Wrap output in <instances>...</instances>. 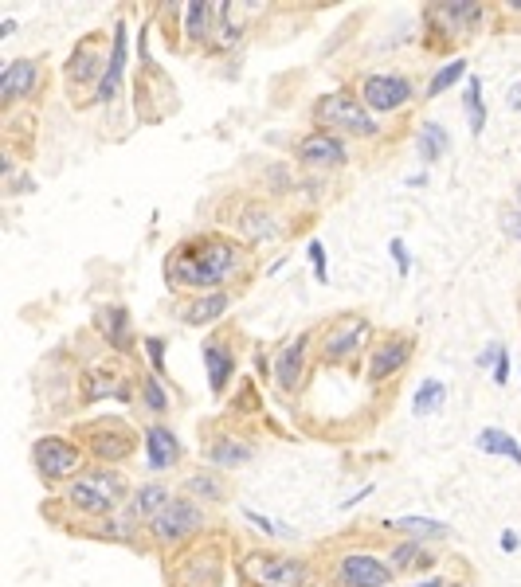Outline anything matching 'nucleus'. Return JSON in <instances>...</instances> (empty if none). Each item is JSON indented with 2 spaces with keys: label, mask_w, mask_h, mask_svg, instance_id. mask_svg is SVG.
Returning a JSON list of instances; mask_svg holds the SVG:
<instances>
[{
  "label": "nucleus",
  "mask_w": 521,
  "mask_h": 587,
  "mask_svg": "<svg viewBox=\"0 0 521 587\" xmlns=\"http://www.w3.org/2000/svg\"><path fill=\"white\" fill-rule=\"evenodd\" d=\"M153 16L161 20L157 28L165 32L169 47H173V51H181V47H185V36H181V24H185V4H157V8H153Z\"/></svg>",
  "instance_id": "obj_40"
},
{
  "label": "nucleus",
  "mask_w": 521,
  "mask_h": 587,
  "mask_svg": "<svg viewBox=\"0 0 521 587\" xmlns=\"http://www.w3.org/2000/svg\"><path fill=\"white\" fill-rule=\"evenodd\" d=\"M106 67H110V40L102 32L79 36V44L71 47L63 63V83H67V98L75 110L98 106V87L106 79Z\"/></svg>",
  "instance_id": "obj_7"
},
{
  "label": "nucleus",
  "mask_w": 521,
  "mask_h": 587,
  "mask_svg": "<svg viewBox=\"0 0 521 587\" xmlns=\"http://www.w3.org/2000/svg\"><path fill=\"white\" fill-rule=\"evenodd\" d=\"M384 560L392 564L396 576H416V572L431 576V572L439 568V556H431V548H427L424 541H412V537H400V541L388 544Z\"/></svg>",
  "instance_id": "obj_29"
},
{
  "label": "nucleus",
  "mask_w": 521,
  "mask_h": 587,
  "mask_svg": "<svg viewBox=\"0 0 521 587\" xmlns=\"http://www.w3.org/2000/svg\"><path fill=\"white\" fill-rule=\"evenodd\" d=\"M514 208L521 212V181H518V188H514Z\"/></svg>",
  "instance_id": "obj_56"
},
{
  "label": "nucleus",
  "mask_w": 521,
  "mask_h": 587,
  "mask_svg": "<svg viewBox=\"0 0 521 587\" xmlns=\"http://www.w3.org/2000/svg\"><path fill=\"white\" fill-rule=\"evenodd\" d=\"M228 568H232V537L212 529L165 552L161 560V576L169 587H224Z\"/></svg>",
  "instance_id": "obj_2"
},
{
  "label": "nucleus",
  "mask_w": 521,
  "mask_h": 587,
  "mask_svg": "<svg viewBox=\"0 0 521 587\" xmlns=\"http://www.w3.org/2000/svg\"><path fill=\"white\" fill-rule=\"evenodd\" d=\"M318 580L326 587H392L396 572L380 552L349 544L318 560Z\"/></svg>",
  "instance_id": "obj_8"
},
{
  "label": "nucleus",
  "mask_w": 521,
  "mask_h": 587,
  "mask_svg": "<svg viewBox=\"0 0 521 587\" xmlns=\"http://www.w3.org/2000/svg\"><path fill=\"white\" fill-rule=\"evenodd\" d=\"M16 192H36V181H32L28 173H20V177H12V181L4 184V196H16Z\"/></svg>",
  "instance_id": "obj_47"
},
{
  "label": "nucleus",
  "mask_w": 521,
  "mask_h": 587,
  "mask_svg": "<svg viewBox=\"0 0 521 587\" xmlns=\"http://www.w3.org/2000/svg\"><path fill=\"white\" fill-rule=\"evenodd\" d=\"M294 157L306 169V177L318 173H337L349 165V141L326 130H306L302 137H294Z\"/></svg>",
  "instance_id": "obj_19"
},
{
  "label": "nucleus",
  "mask_w": 521,
  "mask_h": 587,
  "mask_svg": "<svg viewBox=\"0 0 521 587\" xmlns=\"http://www.w3.org/2000/svg\"><path fill=\"white\" fill-rule=\"evenodd\" d=\"M498 544H502V552H506V556H514V552L521 548V537L514 533V529H502V541Z\"/></svg>",
  "instance_id": "obj_49"
},
{
  "label": "nucleus",
  "mask_w": 521,
  "mask_h": 587,
  "mask_svg": "<svg viewBox=\"0 0 521 587\" xmlns=\"http://www.w3.org/2000/svg\"><path fill=\"white\" fill-rule=\"evenodd\" d=\"M447 587H474V584H471V580H451Z\"/></svg>",
  "instance_id": "obj_57"
},
{
  "label": "nucleus",
  "mask_w": 521,
  "mask_h": 587,
  "mask_svg": "<svg viewBox=\"0 0 521 587\" xmlns=\"http://www.w3.org/2000/svg\"><path fill=\"white\" fill-rule=\"evenodd\" d=\"M98 400L138 404V376L130 372V357L106 353L102 361H91L79 372V404H98Z\"/></svg>",
  "instance_id": "obj_12"
},
{
  "label": "nucleus",
  "mask_w": 521,
  "mask_h": 587,
  "mask_svg": "<svg viewBox=\"0 0 521 587\" xmlns=\"http://www.w3.org/2000/svg\"><path fill=\"white\" fill-rule=\"evenodd\" d=\"M380 529L384 533H396V537H412V541H447L451 537V525H443L435 517H416V513L388 517V521H380Z\"/></svg>",
  "instance_id": "obj_32"
},
{
  "label": "nucleus",
  "mask_w": 521,
  "mask_h": 587,
  "mask_svg": "<svg viewBox=\"0 0 521 587\" xmlns=\"http://www.w3.org/2000/svg\"><path fill=\"white\" fill-rule=\"evenodd\" d=\"M95 466H126L145 443V427H134L126 415H95L71 427Z\"/></svg>",
  "instance_id": "obj_5"
},
{
  "label": "nucleus",
  "mask_w": 521,
  "mask_h": 587,
  "mask_svg": "<svg viewBox=\"0 0 521 587\" xmlns=\"http://www.w3.org/2000/svg\"><path fill=\"white\" fill-rule=\"evenodd\" d=\"M369 494H377V490H373V486H365V490H357V494L353 497H345V501H341V509H353V505H361V501H365V497Z\"/></svg>",
  "instance_id": "obj_51"
},
{
  "label": "nucleus",
  "mask_w": 521,
  "mask_h": 587,
  "mask_svg": "<svg viewBox=\"0 0 521 587\" xmlns=\"http://www.w3.org/2000/svg\"><path fill=\"white\" fill-rule=\"evenodd\" d=\"M138 404H142L153 419H165V415L173 411V396H169V388H165V380H161L157 372H142V376H138Z\"/></svg>",
  "instance_id": "obj_34"
},
{
  "label": "nucleus",
  "mask_w": 521,
  "mask_h": 587,
  "mask_svg": "<svg viewBox=\"0 0 521 587\" xmlns=\"http://www.w3.org/2000/svg\"><path fill=\"white\" fill-rule=\"evenodd\" d=\"M474 447L482 454H494V458H506V462L521 466V443L510 431H502V427H482L478 439H474Z\"/></svg>",
  "instance_id": "obj_36"
},
{
  "label": "nucleus",
  "mask_w": 521,
  "mask_h": 587,
  "mask_svg": "<svg viewBox=\"0 0 521 587\" xmlns=\"http://www.w3.org/2000/svg\"><path fill=\"white\" fill-rule=\"evenodd\" d=\"M427 184V173H416V177H408V188H424Z\"/></svg>",
  "instance_id": "obj_54"
},
{
  "label": "nucleus",
  "mask_w": 521,
  "mask_h": 587,
  "mask_svg": "<svg viewBox=\"0 0 521 587\" xmlns=\"http://www.w3.org/2000/svg\"><path fill=\"white\" fill-rule=\"evenodd\" d=\"M126 63H130V32H126V16L114 20L110 28V67H106V79L98 87V106L106 110L110 102H118L126 91Z\"/></svg>",
  "instance_id": "obj_24"
},
{
  "label": "nucleus",
  "mask_w": 521,
  "mask_h": 587,
  "mask_svg": "<svg viewBox=\"0 0 521 587\" xmlns=\"http://www.w3.org/2000/svg\"><path fill=\"white\" fill-rule=\"evenodd\" d=\"M220 16H224V0H192L185 4V24H181V36H185V47L189 51H204L216 40V28H220Z\"/></svg>",
  "instance_id": "obj_26"
},
{
  "label": "nucleus",
  "mask_w": 521,
  "mask_h": 587,
  "mask_svg": "<svg viewBox=\"0 0 521 587\" xmlns=\"http://www.w3.org/2000/svg\"><path fill=\"white\" fill-rule=\"evenodd\" d=\"M48 87V63L40 55H24V59H8L4 71H0V114H16L20 102H32L40 98Z\"/></svg>",
  "instance_id": "obj_18"
},
{
  "label": "nucleus",
  "mask_w": 521,
  "mask_h": 587,
  "mask_svg": "<svg viewBox=\"0 0 521 587\" xmlns=\"http://www.w3.org/2000/svg\"><path fill=\"white\" fill-rule=\"evenodd\" d=\"M388 255H392V263H396V274H400V278L412 274V255H408L404 239H388Z\"/></svg>",
  "instance_id": "obj_45"
},
{
  "label": "nucleus",
  "mask_w": 521,
  "mask_h": 587,
  "mask_svg": "<svg viewBox=\"0 0 521 587\" xmlns=\"http://www.w3.org/2000/svg\"><path fill=\"white\" fill-rule=\"evenodd\" d=\"M200 533H208V513H204L200 501H192V497H185V494L173 497V501L145 525L149 544L161 548V552H173V548L189 544L192 537H200Z\"/></svg>",
  "instance_id": "obj_14"
},
{
  "label": "nucleus",
  "mask_w": 521,
  "mask_h": 587,
  "mask_svg": "<svg viewBox=\"0 0 521 587\" xmlns=\"http://www.w3.org/2000/svg\"><path fill=\"white\" fill-rule=\"evenodd\" d=\"M177 91H173V83H169V75L161 71V67H142L138 71V79H134V110H138V118L142 122H165L173 110H177Z\"/></svg>",
  "instance_id": "obj_21"
},
{
  "label": "nucleus",
  "mask_w": 521,
  "mask_h": 587,
  "mask_svg": "<svg viewBox=\"0 0 521 587\" xmlns=\"http://www.w3.org/2000/svg\"><path fill=\"white\" fill-rule=\"evenodd\" d=\"M142 349H145V357H149V372H157V376L165 380V372H169V364H165L169 337H142Z\"/></svg>",
  "instance_id": "obj_42"
},
{
  "label": "nucleus",
  "mask_w": 521,
  "mask_h": 587,
  "mask_svg": "<svg viewBox=\"0 0 521 587\" xmlns=\"http://www.w3.org/2000/svg\"><path fill=\"white\" fill-rule=\"evenodd\" d=\"M91 325H95L98 337L106 341V349H110V353L130 357V353L138 349L134 314H130V306H126V302H95V310H91Z\"/></svg>",
  "instance_id": "obj_22"
},
{
  "label": "nucleus",
  "mask_w": 521,
  "mask_h": 587,
  "mask_svg": "<svg viewBox=\"0 0 521 587\" xmlns=\"http://www.w3.org/2000/svg\"><path fill=\"white\" fill-rule=\"evenodd\" d=\"M486 12L490 4H424V32H427V47H451V44H463V40H474L486 24Z\"/></svg>",
  "instance_id": "obj_15"
},
{
  "label": "nucleus",
  "mask_w": 521,
  "mask_h": 587,
  "mask_svg": "<svg viewBox=\"0 0 521 587\" xmlns=\"http://www.w3.org/2000/svg\"><path fill=\"white\" fill-rule=\"evenodd\" d=\"M357 98L365 102V110L373 118H388V114H400L416 102V83L412 75H400V71H369L357 79Z\"/></svg>",
  "instance_id": "obj_17"
},
{
  "label": "nucleus",
  "mask_w": 521,
  "mask_h": 587,
  "mask_svg": "<svg viewBox=\"0 0 521 587\" xmlns=\"http://www.w3.org/2000/svg\"><path fill=\"white\" fill-rule=\"evenodd\" d=\"M490 380H494L498 388H506V380H510V353H506V345L498 349V361L490 368Z\"/></svg>",
  "instance_id": "obj_46"
},
{
  "label": "nucleus",
  "mask_w": 521,
  "mask_h": 587,
  "mask_svg": "<svg viewBox=\"0 0 521 587\" xmlns=\"http://www.w3.org/2000/svg\"><path fill=\"white\" fill-rule=\"evenodd\" d=\"M12 32H16V20H12V16H8V20H4V24H0V40H8V36H12Z\"/></svg>",
  "instance_id": "obj_53"
},
{
  "label": "nucleus",
  "mask_w": 521,
  "mask_h": 587,
  "mask_svg": "<svg viewBox=\"0 0 521 587\" xmlns=\"http://www.w3.org/2000/svg\"><path fill=\"white\" fill-rule=\"evenodd\" d=\"M412 587H447V580H443V576H435V572H431V576H424V580H420V584H412Z\"/></svg>",
  "instance_id": "obj_52"
},
{
  "label": "nucleus",
  "mask_w": 521,
  "mask_h": 587,
  "mask_svg": "<svg viewBox=\"0 0 521 587\" xmlns=\"http://www.w3.org/2000/svg\"><path fill=\"white\" fill-rule=\"evenodd\" d=\"M463 110H467V126H471V137L486 134V118H490V110H486V98H482V79H478V75H471V79H467V87H463Z\"/></svg>",
  "instance_id": "obj_37"
},
{
  "label": "nucleus",
  "mask_w": 521,
  "mask_h": 587,
  "mask_svg": "<svg viewBox=\"0 0 521 587\" xmlns=\"http://www.w3.org/2000/svg\"><path fill=\"white\" fill-rule=\"evenodd\" d=\"M173 497H177V494H173L165 482H145V486H138V490H134V497L126 501V509H122V513H126L134 525H142V529H145V525H149V521H153V517H157V513H161V509L173 501Z\"/></svg>",
  "instance_id": "obj_31"
},
{
  "label": "nucleus",
  "mask_w": 521,
  "mask_h": 587,
  "mask_svg": "<svg viewBox=\"0 0 521 587\" xmlns=\"http://www.w3.org/2000/svg\"><path fill=\"white\" fill-rule=\"evenodd\" d=\"M416 349H420V341L408 329L377 333V341H373V349L365 357V380L373 388H388L392 380H400L408 372V364L416 361Z\"/></svg>",
  "instance_id": "obj_16"
},
{
  "label": "nucleus",
  "mask_w": 521,
  "mask_h": 587,
  "mask_svg": "<svg viewBox=\"0 0 521 587\" xmlns=\"http://www.w3.org/2000/svg\"><path fill=\"white\" fill-rule=\"evenodd\" d=\"M314 353H318V329H298L286 337L271 353V384L283 392L286 400L302 396L310 372H314Z\"/></svg>",
  "instance_id": "obj_13"
},
{
  "label": "nucleus",
  "mask_w": 521,
  "mask_h": 587,
  "mask_svg": "<svg viewBox=\"0 0 521 587\" xmlns=\"http://www.w3.org/2000/svg\"><path fill=\"white\" fill-rule=\"evenodd\" d=\"M502 227H506V231H510V235H514V239L521 243V212H518V208H514V212H506Z\"/></svg>",
  "instance_id": "obj_50"
},
{
  "label": "nucleus",
  "mask_w": 521,
  "mask_h": 587,
  "mask_svg": "<svg viewBox=\"0 0 521 587\" xmlns=\"http://www.w3.org/2000/svg\"><path fill=\"white\" fill-rule=\"evenodd\" d=\"M510 106H514V110H521V83L514 87V94H510Z\"/></svg>",
  "instance_id": "obj_55"
},
{
  "label": "nucleus",
  "mask_w": 521,
  "mask_h": 587,
  "mask_svg": "<svg viewBox=\"0 0 521 587\" xmlns=\"http://www.w3.org/2000/svg\"><path fill=\"white\" fill-rule=\"evenodd\" d=\"M447 153H451V134H447V126H439V122H420L416 157H420L424 165H439Z\"/></svg>",
  "instance_id": "obj_33"
},
{
  "label": "nucleus",
  "mask_w": 521,
  "mask_h": 587,
  "mask_svg": "<svg viewBox=\"0 0 521 587\" xmlns=\"http://www.w3.org/2000/svg\"><path fill=\"white\" fill-rule=\"evenodd\" d=\"M200 357H204V372H208V392H212L216 400H224L239 372V353H236L232 333H212V337L200 345Z\"/></svg>",
  "instance_id": "obj_23"
},
{
  "label": "nucleus",
  "mask_w": 521,
  "mask_h": 587,
  "mask_svg": "<svg viewBox=\"0 0 521 587\" xmlns=\"http://www.w3.org/2000/svg\"><path fill=\"white\" fill-rule=\"evenodd\" d=\"M259 12V4H243V0H224V16H220V28H216V40L208 47V55H228L236 51L247 32H251V16Z\"/></svg>",
  "instance_id": "obj_28"
},
{
  "label": "nucleus",
  "mask_w": 521,
  "mask_h": 587,
  "mask_svg": "<svg viewBox=\"0 0 521 587\" xmlns=\"http://www.w3.org/2000/svg\"><path fill=\"white\" fill-rule=\"evenodd\" d=\"M463 75H467V59L459 55V59H447L443 67H435V75L427 79L424 87V98H439V94H447L455 83H463Z\"/></svg>",
  "instance_id": "obj_39"
},
{
  "label": "nucleus",
  "mask_w": 521,
  "mask_h": 587,
  "mask_svg": "<svg viewBox=\"0 0 521 587\" xmlns=\"http://www.w3.org/2000/svg\"><path fill=\"white\" fill-rule=\"evenodd\" d=\"M247 415H263V400H259V388L255 380H239V392H236V404H232V419H247Z\"/></svg>",
  "instance_id": "obj_41"
},
{
  "label": "nucleus",
  "mask_w": 521,
  "mask_h": 587,
  "mask_svg": "<svg viewBox=\"0 0 521 587\" xmlns=\"http://www.w3.org/2000/svg\"><path fill=\"white\" fill-rule=\"evenodd\" d=\"M91 466V458L83 451V443L75 435H40L32 443V470L48 490H63L67 482H75L83 470Z\"/></svg>",
  "instance_id": "obj_11"
},
{
  "label": "nucleus",
  "mask_w": 521,
  "mask_h": 587,
  "mask_svg": "<svg viewBox=\"0 0 521 587\" xmlns=\"http://www.w3.org/2000/svg\"><path fill=\"white\" fill-rule=\"evenodd\" d=\"M145 466L153 470V474H169V470H177L181 466V458H185V443L177 439V431L165 423V419H153L149 427H145Z\"/></svg>",
  "instance_id": "obj_25"
},
{
  "label": "nucleus",
  "mask_w": 521,
  "mask_h": 587,
  "mask_svg": "<svg viewBox=\"0 0 521 587\" xmlns=\"http://www.w3.org/2000/svg\"><path fill=\"white\" fill-rule=\"evenodd\" d=\"M243 517H247V521H251V525H255V529L263 533V537H275V541H279V537H294L290 529H283V525H275L271 517H263V513H255V509H243Z\"/></svg>",
  "instance_id": "obj_44"
},
{
  "label": "nucleus",
  "mask_w": 521,
  "mask_h": 587,
  "mask_svg": "<svg viewBox=\"0 0 521 587\" xmlns=\"http://www.w3.org/2000/svg\"><path fill=\"white\" fill-rule=\"evenodd\" d=\"M298 184H302V177H294L290 165L275 161V165H267V169L259 173V196H267V200L279 204L283 196H294V192H298Z\"/></svg>",
  "instance_id": "obj_35"
},
{
  "label": "nucleus",
  "mask_w": 521,
  "mask_h": 587,
  "mask_svg": "<svg viewBox=\"0 0 521 587\" xmlns=\"http://www.w3.org/2000/svg\"><path fill=\"white\" fill-rule=\"evenodd\" d=\"M306 255H310V267H314L318 286H330V255H326V243L322 239H310L306 243Z\"/></svg>",
  "instance_id": "obj_43"
},
{
  "label": "nucleus",
  "mask_w": 521,
  "mask_h": 587,
  "mask_svg": "<svg viewBox=\"0 0 521 587\" xmlns=\"http://www.w3.org/2000/svg\"><path fill=\"white\" fill-rule=\"evenodd\" d=\"M377 341V325L365 314H337L318 329V364L326 368H341V364H357L369 357Z\"/></svg>",
  "instance_id": "obj_9"
},
{
  "label": "nucleus",
  "mask_w": 521,
  "mask_h": 587,
  "mask_svg": "<svg viewBox=\"0 0 521 587\" xmlns=\"http://www.w3.org/2000/svg\"><path fill=\"white\" fill-rule=\"evenodd\" d=\"M236 302V290H208V294H189L181 306H177V317L189 325V329H208L216 321H224L228 310Z\"/></svg>",
  "instance_id": "obj_27"
},
{
  "label": "nucleus",
  "mask_w": 521,
  "mask_h": 587,
  "mask_svg": "<svg viewBox=\"0 0 521 587\" xmlns=\"http://www.w3.org/2000/svg\"><path fill=\"white\" fill-rule=\"evenodd\" d=\"M255 454L259 447L243 435V431H232V427H204V439H200V458H204V466H212V470H239V466H247V462H255Z\"/></svg>",
  "instance_id": "obj_20"
},
{
  "label": "nucleus",
  "mask_w": 521,
  "mask_h": 587,
  "mask_svg": "<svg viewBox=\"0 0 521 587\" xmlns=\"http://www.w3.org/2000/svg\"><path fill=\"white\" fill-rule=\"evenodd\" d=\"M443 404H447V384H443V380H435V376H427L424 384L416 388V396H412V415H416V419L439 415Z\"/></svg>",
  "instance_id": "obj_38"
},
{
  "label": "nucleus",
  "mask_w": 521,
  "mask_h": 587,
  "mask_svg": "<svg viewBox=\"0 0 521 587\" xmlns=\"http://www.w3.org/2000/svg\"><path fill=\"white\" fill-rule=\"evenodd\" d=\"M251 271V247L239 243L224 227H204L185 235L165 255V286L173 294H208V290H232L239 278Z\"/></svg>",
  "instance_id": "obj_1"
},
{
  "label": "nucleus",
  "mask_w": 521,
  "mask_h": 587,
  "mask_svg": "<svg viewBox=\"0 0 521 587\" xmlns=\"http://www.w3.org/2000/svg\"><path fill=\"white\" fill-rule=\"evenodd\" d=\"M181 494L192 497V501H200V505H224V501L232 497V486H228L224 470L200 466V470L185 474V482H181Z\"/></svg>",
  "instance_id": "obj_30"
},
{
  "label": "nucleus",
  "mask_w": 521,
  "mask_h": 587,
  "mask_svg": "<svg viewBox=\"0 0 521 587\" xmlns=\"http://www.w3.org/2000/svg\"><path fill=\"white\" fill-rule=\"evenodd\" d=\"M239 587H314L318 560L275 548H247L236 556Z\"/></svg>",
  "instance_id": "obj_4"
},
{
  "label": "nucleus",
  "mask_w": 521,
  "mask_h": 587,
  "mask_svg": "<svg viewBox=\"0 0 521 587\" xmlns=\"http://www.w3.org/2000/svg\"><path fill=\"white\" fill-rule=\"evenodd\" d=\"M498 349H502V341H490V345L478 353V368H494V361H498Z\"/></svg>",
  "instance_id": "obj_48"
},
{
  "label": "nucleus",
  "mask_w": 521,
  "mask_h": 587,
  "mask_svg": "<svg viewBox=\"0 0 521 587\" xmlns=\"http://www.w3.org/2000/svg\"><path fill=\"white\" fill-rule=\"evenodd\" d=\"M55 497L79 521H102V517H114V513L126 509V501L134 497V486H130V478L118 466H87L75 482H67Z\"/></svg>",
  "instance_id": "obj_3"
},
{
  "label": "nucleus",
  "mask_w": 521,
  "mask_h": 587,
  "mask_svg": "<svg viewBox=\"0 0 521 587\" xmlns=\"http://www.w3.org/2000/svg\"><path fill=\"white\" fill-rule=\"evenodd\" d=\"M228 227L239 243H247L251 251L255 247H267V243H283L290 235V224H286V212L267 200V196H232L228 200Z\"/></svg>",
  "instance_id": "obj_10"
},
{
  "label": "nucleus",
  "mask_w": 521,
  "mask_h": 587,
  "mask_svg": "<svg viewBox=\"0 0 521 587\" xmlns=\"http://www.w3.org/2000/svg\"><path fill=\"white\" fill-rule=\"evenodd\" d=\"M310 122H314V130H326V134H337L345 141H377L384 134L380 118L365 110V102L357 98L353 87L318 94L310 102Z\"/></svg>",
  "instance_id": "obj_6"
}]
</instances>
